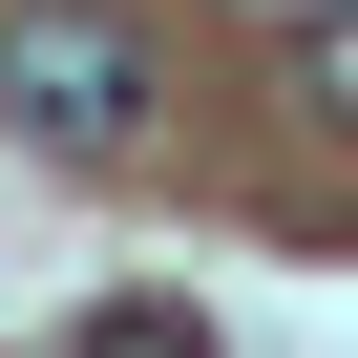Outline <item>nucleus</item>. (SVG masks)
I'll return each mask as SVG.
<instances>
[{"mask_svg": "<svg viewBox=\"0 0 358 358\" xmlns=\"http://www.w3.org/2000/svg\"><path fill=\"white\" fill-rule=\"evenodd\" d=\"M0 127L64 148V169L148 148V43L106 22V0H0Z\"/></svg>", "mask_w": 358, "mask_h": 358, "instance_id": "f257e3e1", "label": "nucleus"}, {"mask_svg": "<svg viewBox=\"0 0 358 358\" xmlns=\"http://www.w3.org/2000/svg\"><path fill=\"white\" fill-rule=\"evenodd\" d=\"M85 358H211V316H190V295H106V316H85Z\"/></svg>", "mask_w": 358, "mask_h": 358, "instance_id": "f03ea898", "label": "nucleus"}, {"mask_svg": "<svg viewBox=\"0 0 358 358\" xmlns=\"http://www.w3.org/2000/svg\"><path fill=\"white\" fill-rule=\"evenodd\" d=\"M295 106H316V127H358V0H337V22L295 43Z\"/></svg>", "mask_w": 358, "mask_h": 358, "instance_id": "7ed1b4c3", "label": "nucleus"}]
</instances>
